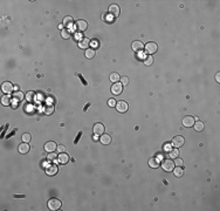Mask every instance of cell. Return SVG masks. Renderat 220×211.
<instances>
[{
	"label": "cell",
	"mask_w": 220,
	"mask_h": 211,
	"mask_svg": "<svg viewBox=\"0 0 220 211\" xmlns=\"http://www.w3.org/2000/svg\"><path fill=\"white\" fill-rule=\"evenodd\" d=\"M116 103H117V102H116L114 99H110V100L108 101V106H109V107H115Z\"/></svg>",
	"instance_id": "cell-36"
},
{
	"label": "cell",
	"mask_w": 220,
	"mask_h": 211,
	"mask_svg": "<svg viewBox=\"0 0 220 211\" xmlns=\"http://www.w3.org/2000/svg\"><path fill=\"white\" fill-rule=\"evenodd\" d=\"M84 55H86L87 59H93V58L95 56V49H93V48H88V49H86Z\"/></svg>",
	"instance_id": "cell-22"
},
{
	"label": "cell",
	"mask_w": 220,
	"mask_h": 211,
	"mask_svg": "<svg viewBox=\"0 0 220 211\" xmlns=\"http://www.w3.org/2000/svg\"><path fill=\"white\" fill-rule=\"evenodd\" d=\"M18 150H19L20 154L25 155V154H27V152L29 151V144L26 143V142H22V143L19 146V148H18Z\"/></svg>",
	"instance_id": "cell-16"
},
{
	"label": "cell",
	"mask_w": 220,
	"mask_h": 211,
	"mask_svg": "<svg viewBox=\"0 0 220 211\" xmlns=\"http://www.w3.org/2000/svg\"><path fill=\"white\" fill-rule=\"evenodd\" d=\"M159 160L157 157H151L150 160H149V165L152 168V169H157L158 167H159Z\"/></svg>",
	"instance_id": "cell-19"
},
{
	"label": "cell",
	"mask_w": 220,
	"mask_h": 211,
	"mask_svg": "<svg viewBox=\"0 0 220 211\" xmlns=\"http://www.w3.org/2000/svg\"><path fill=\"white\" fill-rule=\"evenodd\" d=\"M152 63H153V58H152L151 55H149L148 58L144 60V65H145V66H151Z\"/></svg>",
	"instance_id": "cell-32"
},
{
	"label": "cell",
	"mask_w": 220,
	"mask_h": 211,
	"mask_svg": "<svg viewBox=\"0 0 220 211\" xmlns=\"http://www.w3.org/2000/svg\"><path fill=\"white\" fill-rule=\"evenodd\" d=\"M55 110V107H54V104H46L45 107H43V114L45 115H52Z\"/></svg>",
	"instance_id": "cell-17"
},
{
	"label": "cell",
	"mask_w": 220,
	"mask_h": 211,
	"mask_svg": "<svg viewBox=\"0 0 220 211\" xmlns=\"http://www.w3.org/2000/svg\"><path fill=\"white\" fill-rule=\"evenodd\" d=\"M58 151L61 154V152H66V147L63 146V144H61V146H58Z\"/></svg>",
	"instance_id": "cell-37"
},
{
	"label": "cell",
	"mask_w": 220,
	"mask_h": 211,
	"mask_svg": "<svg viewBox=\"0 0 220 211\" xmlns=\"http://www.w3.org/2000/svg\"><path fill=\"white\" fill-rule=\"evenodd\" d=\"M61 205H62V203H61V201L59 198H50L48 201V209L52 210V211L61 209Z\"/></svg>",
	"instance_id": "cell-1"
},
{
	"label": "cell",
	"mask_w": 220,
	"mask_h": 211,
	"mask_svg": "<svg viewBox=\"0 0 220 211\" xmlns=\"http://www.w3.org/2000/svg\"><path fill=\"white\" fill-rule=\"evenodd\" d=\"M100 141H101L102 144H105V146H107V144H110V143H111V136L108 135V134H102Z\"/></svg>",
	"instance_id": "cell-15"
},
{
	"label": "cell",
	"mask_w": 220,
	"mask_h": 211,
	"mask_svg": "<svg viewBox=\"0 0 220 211\" xmlns=\"http://www.w3.org/2000/svg\"><path fill=\"white\" fill-rule=\"evenodd\" d=\"M160 165L165 171H173V169H175V162L172 160H169V158L163 160Z\"/></svg>",
	"instance_id": "cell-2"
},
{
	"label": "cell",
	"mask_w": 220,
	"mask_h": 211,
	"mask_svg": "<svg viewBox=\"0 0 220 211\" xmlns=\"http://www.w3.org/2000/svg\"><path fill=\"white\" fill-rule=\"evenodd\" d=\"M1 103H3V106H10L11 104V96H8V95L3 96L1 97Z\"/></svg>",
	"instance_id": "cell-29"
},
{
	"label": "cell",
	"mask_w": 220,
	"mask_h": 211,
	"mask_svg": "<svg viewBox=\"0 0 220 211\" xmlns=\"http://www.w3.org/2000/svg\"><path fill=\"white\" fill-rule=\"evenodd\" d=\"M169 156L172 158V160L177 158V157L179 156V151H178V149H177V148H172V149H170V151H169Z\"/></svg>",
	"instance_id": "cell-23"
},
{
	"label": "cell",
	"mask_w": 220,
	"mask_h": 211,
	"mask_svg": "<svg viewBox=\"0 0 220 211\" xmlns=\"http://www.w3.org/2000/svg\"><path fill=\"white\" fill-rule=\"evenodd\" d=\"M121 13V8L118 5L114 4V5H110L109 6V14L110 15H113V16H118Z\"/></svg>",
	"instance_id": "cell-10"
},
{
	"label": "cell",
	"mask_w": 220,
	"mask_h": 211,
	"mask_svg": "<svg viewBox=\"0 0 220 211\" xmlns=\"http://www.w3.org/2000/svg\"><path fill=\"white\" fill-rule=\"evenodd\" d=\"M144 50L148 53V54H153V53H156L158 50V45L156 42H148L145 46H144Z\"/></svg>",
	"instance_id": "cell-3"
},
{
	"label": "cell",
	"mask_w": 220,
	"mask_h": 211,
	"mask_svg": "<svg viewBox=\"0 0 220 211\" xmlns=\"http://www.w3.org/2000/svg\"><path fill=\"white\" fill-rule=\"evenodd\" d=\"M122 92H123V84H122V83L115 82V83L111 86V93H113L114 95H120Z\"/></svg>",
	"instance_id": "cell-6"
},
{
	"label": "cell",
	"mask_w": 220,
	"mask_h": 211,
	"mask_svg": "<svg viewBox=\"0 0 220 211\" xmlns=\"http://www.w3.org/2000/svg\"><path fill=\"white\" fill-rule=\"evenodd\" d=\"M183 164H184V162H183V160H181V158H179V157H177V158H175V165H178V167H181Z\"/></svg>",
	"instance_id": "cell-34"
},
{
	"label": "cell",
	"mask_w": 220,
	"mask_h": 211,
	"mask_svg": "<svg viewBox=\"0 0 220 211\" xmlns=\"http://www.w3.org/2000/svg\"><path fill=\"white\" fill-rule=\"evenodd\" d=\"M13 97H14L16 101H22L24 97H25V95H24V93H21V92H15V93L13 94Z\"/></svg>",
	"instance_id": "cell-27"
},
{
	"label": "cell",
	"mask_w": 220,
	"mask_h": 211,
	"mask_svg": "<svg viewBox=\"0 0 220 211\" xmlns=\"http://www.w3.org/2000/svg\"><path fill=\"white\" fill-rule=\"evenodd\" d=\"M87 28H88V24H87V21H86V20L80 19V20H77V21L75 22V29H76L77 32L82 33V32L87 31Z\"/></svg>",
	"instance_id": "cell-5"
},
{
	"label": "cell",
	"mask_w": 220,
	"mask_h": 211,
	"mask_svg": "<svg viewBox=\"0 0 220 211\" xmlns=\"http://www.w3.org/2000/svg\"><path fill=\"white\" fill-rule=\"evenodd\" d=\"M14 86L11 83V82H8V81H6V82H4L3 83V86H1V89H3V92L5 93V94H10L13 89H14Z\"/></svg>",
	"instance_id": "cell-12"
},
{
	"label": "cell",
	"mask_w": 220,
	"mask_h": 211,
	"mask_svg": "<svg viewBox=\"0 0 220 211\" xmlns=\"http://www.w3.org/2000/svg\"><path fill=\"white\" fill-rule=\"evenodd\" d=\"M70 35H71V33H70L69 29L65 28V29L61 31V37H62L63 39H69V38H70Z\"/></svg>",
	"instance_id": "cell-26"
},
{
	"label": "cell",
	"mask_w": 220,
	"mask_h": 211,
	"mask_svg": "<svg viewBox=\"0 0 220 211\" xmlns=\"http://www.w3.org/2000/svg\"><path fill=\"white\" fill-rule=\"evenodd\" d=\"M89 46H90V40H89L88 38H82V39H80V41H79V47H80V48H82V49H88Z\"/></svg>",
	"instance_id": "cell-14"
},
{
	"label": "cell",
	"mask_w": 220,
	"mask_h": 211,
	"mask_svg": "<svg viewBox=\"0 0 220 211\" xmlns=\"http://www.w3.org/2000/svg\"><path fill=\"white\" fill-rule=\"evenodd\" d=\"M58 157H59V155H58L56 152H48V155H47V160H48V161H55Z\"/></svg>",
	"instance_id": "cell-30"
},
{
	"label": "cell",
	"mask_w": 220,
	"mask_h": 211,
	"mask_svg": "<svg viewBox=\"0 0 220 211\" xmlns=\"http://www.w3.org/2000/svg\"><path fill=\"white\" fill-rule=\"evenodd\" d=\"M58 149V144L54 142V141H49V142H47L45 144V150L47 152H54L55 150Z\"/></svg>",
	"instance_id": "cell-11"
},
{
	"label": "cell",
	"mask_w": 220,
	"mask_h": 211,
	"mask_svg": "<svg viewBox=\"0 0 220 211\" xmlns=\"http://www.w3.org/2000/svg\"><path fill=\"white\" fill-rule=\"evenodd\" d=\"M58 160H59V162H60L61 164H66V163L69 162V156H68V154H66V152H61V154L59 155V157H58Z\"/></svg>",
	"instance_id": "cell-18"
},
{
	"label": "cell",
	"mask_w": 220,
	"mask_h": 211,
	"mask_svg": "<svg viewBox=\"0 0 220 211\" xmlns=\"http://www.w3.org/2000/svg\"><path fill=\"white\" fill-rule=\"evenodd\" d=\"M59 28L62 29V28H63V24H60V25H59Z\"/></svg>",
	"instance_id": "cell-39"
},
{
	"label": "cell",
	"mask_w": 220,
	"mask_h": 211,
	"mask_svg": "<svg viewBox=\"0 0 220 211\" xmlns=\"http://www.w3.org/2000/svg\"><path fill=\"white\" fill-rule=\"evenodd\" d=\"M104 125L102 123H96L94 125V128H93V133L96 135V136H101L102 134H104Z\"/></svg>",
	"instance_id": "cell-7"
},
{
	"label": "cell",
	"mask_w": 220,
	"mask_h": 211,
	"mask_svg": "<svg viewBox=\"0 0 220 211\" xmlns=\"http://www.w3.org/2000/svg\"><path fill=\"white\" fill-rule=\"evenodd\" d=\"M22 142H26V143H29L31 142V140H32V136H31V134H28V133H25L24 135H22Z\"/></svg>",
	"instance_id": "cell-31"
},
{
	"label": "cell",
	"mask_w": 220,
	"mask_h": 211,
	"mask_svg": "<svg viewBox=\"0 0 220 211\" xmlns=\"http://www.w3.org/2000/svg\"><path fill=\"white\" fill-rule=\"evenodd\" d=\"M215 80H217L218 82H220V74H219V73H217V75H215Z\"/></svg>",
	"instance_id": "cell-38"
},
{
	"label": "cell",
	"mask_w": 220,
	"mask_h": 211,
	"mask_svg": "<svg viewBox=\"0 0 220 211\" xmlns=\"http://www.w3.org/2000/svg\"><path fill=\"white\" fill-rule=\"evenodd\" d=\"M34 95H35L34 92H28V93L26 94V100L29 101V102H32V101L34 100Z\"/></svg>",
	"instance_id": "cell-33"
},
{
	"label": "cell",
	"mask_w": 220,
	"mask_h": 211,
	"mask_svg": "<svg viewBox=\"0 0 220 211\" xmlns=\"http://www.w3.org/2000/svg\"><path fill=\"white\" fill-rule=\"evenodd\" d=\"M116 109L120 112V113H125V112H128V108H129V104H128L125 101H120V102H117L116 103Z\"/></svg>",
	"instance_id": "cell-8"
},
{
	"label": "cell",
	"mask_w": 220,
	"mask_h": 211,
	"mask_svg": "<svg viewBox=\"0 0 220 211\" xmlns=\"http://www.w3.org/2000/svg\"><path fill=\"white\" fill-rule=\"evenodd\" d=\"M121 83L123 86H126L128 83H129V78H128V76H122L121 78Z\"/></svg>",
	"instance_id": "cell-35"
},
{
	"label": "cell",
	"mask_w": 220,
	"mask_h": 211,
	"mask_svg": "<svg viewBox=\"0 0 220 211\" xmlns=\"http://www.w3.org/2000/svg\"><path fill=\"white\" fill-rule=\"evenodd\" d=\"M194 122H196V120H194V117L191 116V115H187V116H185L184 118H183V125H184V127H187V128L193 127Z\"/></svg>",
	"instance_id": "cell-9"
},
{
	"label": "cell",
	"mask_w": 220,
	"mask_h": 211,
	"mask_svg": "<svg viewBox=\"0 0 220 211\" xmlns=\"http://www.w3.org/2000/svg\"><path fill=\"white\" fill-rule=\"evenodd\" d=\"M73 18L71 16H66V18H63V27H68V26H70L71 24H73Z\"/></svg>",
	"instance_id": "cell-25"
},
{
	"label": "cell",
	"mask_w": 220,
	"mask_h": 211,
	"mask_svg": "<svg viewBox=\"0 0 220 211\" xmlns=\"http://www.w3.org/2000/svg\"><path fill=\"white\" fill-rule=\"evenodd\" d=\"M173 174L176 177H181L183 175H184V170H183L181 167H177L176 169H173Z\"/></svg>",
	"instance_id": "cell-24"
},
{
	"label": "cell",
	"mask_w": 220,
	"mask_h": 211,
	"mask_svg": "<svg viewBox=\"0 0 220 211\" xmlns=\"http://www.w3.org/2000/svg\"><path fill=\"white\" fill-rule=\"evenodd\" d=\"M131 47H132V49H134L135 52H141V50L144 49V45H143L141 41H134Z\"/></svg>",
	"instance_id": "cell-20"
},
{
	"label": "cell",
	"mask_w": 220,
	"mask_h": 211,
	"mask_svg": "<svg viewBox=\"0 0 220 211\" xmlns=\"http://www.w3.org/2000/svg\"><path fill=\"white\" fill-rule=\"evenodd\" d=\"M193 127H194V130H196V131H201V130H204L205 125H204L203 121H196L194 125H193Z\"/></svg>",
	"instance_id": "cell-21"
},
{
	"label": "cell",
	"mask_w": 220,
	"mask_h": 211,
	"mask_svg": "<svg viewBox=\"0 0 220 211\" xmlns=\"http://www.w3.org/2000/svg\"><path fill=\"white\" fill-rule=\"evenodd\" d=\"M46 172H47V175H49V176L56 175V172H58V167L52 163V164H49V165L46 168Z\"/></svg>",
	"instance_id": "cell-13"
},
{
	"label": "cell",
	"mask_w": 220,
	"mask_h": 211,
	"mask_svg": "<svg viewBox=\"0 0 220 211\" xmlns=\"http://www.w3.org/2000/svg\"><path fill=\"white\" fill-rule=\"evenodd\" d=\"M171 143H172L173 148H180L183 144L185 143V138L183 136H175L172 138V141H171Z\"/></svg>",
	"instance_id": "cell-4"
},
{
	"label": "cell",
	"mask_w": 220,
	"mask_h": 211,
	"mask_svg": "<svg viewBox=\"0 0 220 211\" xmlns=\"http://www.w3.org/2000/svg\"><path fill=\"white\" fill-rule=\"evenodd\" d=\"M120 79H121V76H120L118 73H111V74H110V81H113L114 83H115V82H118Z\"/></svg>",
	"instance_id": "cell-28"
}]
</instances>
